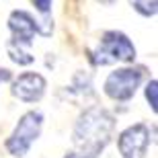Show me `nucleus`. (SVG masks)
<instances>
[{"label":"nucleus","instance_id":"obj_7","mask_svg":"<svg viewBox=\"0 0 158 158\" xmlns=\"http://www.w3.org/2000/svg\"><path fill=\"white\" fill-rule=\"evenodd\" d=\"M8 31H10V39H17L21 43L31 45L35 35L39 33V25L33 19V15L27 10H12L8 15Z\"/></svg>","mask_w":158,"mask_h":158},{"label":"nucleus","instance_id":"obj_2","mask_svg":"<svg viewBox=\"0 0 158 158\" xmlns=\"http://www.w3.org/2000/svg\"><path fill=\"white\" fill-rule=\"evenodd\" d=\"M135 60V45L121 31H105L99 47L90 52V62L94 66H109L113 62L131 64Z\"/></svg>","mask_w":158,"mask_h":158},{"label":"nucleus","instance_id":"obj_6","mask_svg":"<svg viewBox=\"0 0 158 158\" xmlns=\"http://www.w3.org/2000/svg\"><path fill=\"white\" fill-rule=\"evenodd\" d=\"M47 82L45 78L37 74V72H23L12 80L10 93L15 99L23 101V103H39L45 94Z\"/></svg>","mask_w":158,"mask_h":158},{"label":"nucleus","instance_id":"obj_11","mask_svg":"<svg viewBox=\"0 0 158 158\" xmlns=\"http://www.w3.org/2000/svg\"><path fill=\"white\" fill-rule=\"evenodd\" d=\"M146 101L150 105V109L156 113L158 111V82H156V78H152L146 84Z\"/></svg>","mask_w":158,"mask_h":158},{"label":"nucleus","instance_id":"obj_10","mask_svg":"<svg viewBox=\"0 0 158 158\" xmlns=\"http://www.w3.org/2000/svg\"><path fill=\"white\" fill-rule=\"evenodd\" d=\"M129 4L138 15H142L146 19L156 17L158 12V0H129Z\"/></svg>","mask_w":158,"mask_h":158},{"label":"nucleus","instance_id":"obj_4","mask_svg":"<svg viewBox=\"0 0 158 158\" xmlns=\"http://www.w3.org/2000/svg\"><path fill=\"white\" fill-rule=\"evenodd\" d=\"M146 68L144 66H125V68H117L113 70L109 76L105 78L103 90L109 99L117 101V103H127L129 99H134L135 90L140 88L142 80H144Z\"/></svg>","mask_w":158,"mask_h":158},{"label":"nucleus","instance_id":"obj_13","mask_svg":"<svg viewBox=\"0 0 158 158\" xmlns=\"http://www.w3.org/2000/svg\"><path fill=\"white\" fill-rule=\"evenodd\" d=\"M97 2H101L103 6H113L115 2H117V0H97Z\"/></svg>","mask_w":158,"mask_h":158},{"label":"nucleus","instance_id":"obj_1","mask_svg":"<svg viewBox=\"0 0 158 158\" xmlns=\"http://www.w3.org/2000/svg\"><path fill=\"white\" fill-rule=\"evenodd\" d=\"M115 131V117L105 107H88L78 115L72 131V146L76 158H99L109 146Z\"/></svg>","mask_w":158,"mask_h":158},{"label":"nucleus","instance_id":"obj_9","mask_svg":"<svg viewBox=\"0 0 158 158\" xmlns=\"http://www.w3.org/2000/svg\"><path fill=\"white\" fill-rule=\"evenodd\" d=\"M29 47L31 45L21 43V41H17V39H8V43H6V53H8V58H10L15 64L29 66V64H33V60H35Z\"/></svg>","mask_w":158,"mask_h":158},{"label":"nucleus","instance_id":"obj_8","mask_svg":"<svg viewBox=\"0 0 158 158\" xmlns=\"http://www.w3.org/2000/svg\"><path fill=\"white\" fill-rule=\"evenodd\" d=\"M31 4L35 6V10L39 12V35L49 37L53 31V21H52V0H31Z\"/></svg>","mask_w":158,"mask_h":158},{"label":"nucleus","instance_id":"obj_5","mask_svg":"<svg viewBox=\"0 0 158 158\" xmlns=\"http://www.w3.org/2000/svg\"><path fill=\"white\" fill-rule=\"evenodd\" d=\"M148 146H150V127L146 123L129 125L117 138V150L121 158H146Z\"/></svg>","mask_w":158,"mask_h":158},{"label":"nucleus","instance_id":"obj_12","mask_svg":"<svg viewBox=\"0 0 158 158\" xmlns=\"http://www.w3.org/2000/svg\"><path fill=\"white\" fill-rule=\"evenodd\" d=\"M12 80V72L6 70V68H0V84L2 82H10Z\"/></svg>","mask_w":158,"mask_h":158},{"label":"nucleus","instance_id":"obj_14","mask_svg":"<svg viewBox=\"0 0 158 158\" xmlns=\"http://www.w3.org/2000/svg\"><path fill=\"white\" fill-rule=\"evenodd\" d=\"M64 158H76V156H74V154H68V156H64Z\"/></svg>","mask_w":158,"mask_h":158},{"label":"nucleus","instance_id":"obj_3","mask_svg":"<svg viewBox=\"0 0 158 158\" xmlns=\"http://www.w3.org/2000/svg\"><path fill=\"white\" fill-rule=\"evenodd\" d=\"M41 127H43V115H41V111L23 113L19 123H17V127H15V131L4 142L8 154L15 158L27 156V152L33 146V142H37V138L41 135Z\"/></svg>","mask_w":158,"mask_h":158}]
</instances>
